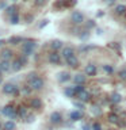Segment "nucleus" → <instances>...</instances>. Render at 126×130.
Wrapping results in <instances>:
<instances>
[{"label": "nucleus", "mask_w": 126, "mask_h": 130, "mask_svg": "<svg viewBox=\"0 0 126 130\" xmlns=\"http://www.w3.org/2000/svg\"><path fill=\"white\" fill-rule=\"evenodd\" d=\"M83 130H91V126H88V125H84V126H83Z\"/></svg>", "instance_id": "nucleus-44"}, {"label": "nucleus", "mask_w": 126, "mask_h": 130, "mask_svg": "<svg viewBox=\"0 0 126 130\" xmlns=\"http://www.w3.org/2000/svg\"><path fill=\"white\" fill-rule=\"evenodd\" d=\"M16 114H18V117L20 119H24V118L28 115V110H27L26 106H20V107L16 108Z\"/></svg>", "instance_id": "nucleus-20"}, {"label": "nucleus", "mask_w": 126, "mask_h": 130, "mask_svg": "<svg viewBox=\"0 0 126 130\" xmlns=\"http://www.w3.org/2000/svg\"><path fill=\"white\" fill-rule=\"evenodd\" d=\"M42 104H43V102L41 100V98H31V100H30V107L31 108L39 110V108H42Z\"/></svg>", "instance_id": "nucleus-15"}, {"label": "nucleus", "mask_w": 126, "mask_h": 130, "mask_svg": "<svg viewBox=\"0 0 126 130\" xmlns=\"http://www.w3.org/2000/svg\"><path fill=\"white\" fill-rule=\"evenodd\" d=\"M98 73V67L95 64H92V62H89L84 67V75L85 76H88V77H93Z\"/></svg>", "instance_id": "nucleus-7"}, {"label": "nucleus", "mask_w": 126, "mask_h": 130, "mask_svg": "<svg viewBox=\"0 0 126 130\" xmlns=\"http://www.w3.org/2000/svg\"><path fill=\"white\" fill-rule=\"evenodd\" d=\"M6 11H7V14L8 15H15L16 14V11H18V6H15V4H14V6H10V7H7L6 8Z\"/></svg>", "instance_id": "nucleus-29"}, {"label": "nucleus", "mask_w": 126, "mask_h": 130, "mask_svg": "<svg viewBox=\"0 0 126 130\" xmlns=\"http://www.w3.org/2000/svg\"><path fill=\"white\" fill-rule=\"evenodd\" d=\"M18 58L20 60V62H22L23 65H26L27 64V61H28V57H26V56H23V54H20Z\"/></svg>", "instance_id": "nucleus-38"}, {"label": "nucleus", "mask_w": 126, "mask_h": 130, "mask_svg": "<svg viewBox=\"0 0 126 130\" xmlns=\"http://www.w3.org/2000/svg\"><path fill=\"white\" fill-rule=\"evenodd\" d=\"M92 112L95 114V115H96V114H98V115H100V112H102V111H100V108H99V107H92Z\"/></svg>", "instance_id": "nucleus-42"}, {"label": "nucleus", "mask_w": 126, "mask_h": 130, "mask_svg": "<svg viewBox=\"0 0 126 130\" xmlns=\"http://www.w3.org/2000/svg\"><path fill=\"white\" fill-rule=\"evenodd\" d=\"M57 79H58L60 83H67V81H69L72 79V75L69 72H60L58 76H57Z\"/></svg>", "instance_id": "nucleus-18"}, {"label": "nucleus", "mask_w": 126, "mask_h": 130, "mask_svg": "<svg viewBox=\"0 0 126 130\" xmlns=\"http://www.w3.org/2000/svg\"><path fill=\"white\" fill-rule=\"evenodd\" d=\"M114 11H115L117 15H125L126 14V6L125 4H118V6H115V8H114Z\"/></svg>", "instance_id": "nucleus-25"}, {"label": "nucleus", "mask_w": 126, "mask_h": 130, "mask_svg": "<svg viewBox=\"0 0 126 130\" xmlns=\"http://www.w3.org/2000/svg\"><path fill=\"white\" fill-rule=\"evenodd\" d=\"M15 129H16L15 121L8 119L7 122H4V123H3V130H15Z\"/></svg>", "instance_id": "nucleus-23"}, {"label": "nucleus", "mask_w": 126, "mask_h": 130, "mask_svg": "<svg viewBox=\"0 0 126 130\" xmlns=\"http://www.w3.org/2000/svg\"><path fill=\"white\" fill-rule=\"evenodd\" d=\"M117 0H104V3L107 4V6H113V4H115Z\"/></svg>", "instance_id": "nucleus-43"}, {"label": "nucleus", "mask_w": 126, "mask_h": 130, "mask_svg": "<svg viewBox=\"0 0 126 130\" xmlns=\"http://www.w3.org/2000/svg\"><path fill=\"white\" fill-rule=\"evenodd\" d=\"M19 92L22 93V95H24V96H30L33 93V89L28 87V84H26V85H23L22 88H19Z\"/></svg>", "instance_id": "nucleus-26"}, {"label": "nucleus", "mask_w": 126, "mask_h": 130, "mask_svg": "<svg viewBox=\"0 0 126 130\" xmlns=\"http://www.w3.org/2000/svg\"><path fill=\"white\" fill-rule=\"evenodd\" d=\"M73 106L76 107V110H81V111L84 110V103H83V102H80V100L73 102Z\"/></svg>", "instance_id": "nucleus-34"}, {"label": "nucleus", "mask_w": 126, "mask_h": 130, "mask_svg": "<svg viewBox=\"0 0 126 130\" xmlns=\"http://www.w3.org/2000/svg\"><path fill=\"white\" fill-rule=\"evenodd\" d=\"M4 83H3V77H0V85H3Z\"/></svg>", "instance_id": "nucleus-47"}, {"label": "nucleus", "mask_w": 126, "mask_h": 130, "mask_svg": "<svg viewBox=\"0 0 126 130\" xmlns=\"http://www.w3.org/2000/svg\"><path fill=\"white\" fill-rule=\"evenodd\" d=\"M2 91L4 95H18L19 93V87L12 83H4L2 85Z\"/></svg>", "instance_id": "nucleus-4"}, {"label": "nucleus", "mask_w": 126, "mask_h": 130, "mask_svg": "<svg viewBox=\"0 0 126 130\" xmlns=\"http://www.w3.org/2000/svg\"><path fill=\"white\" fill-rule=\"evenodd\" d=\"M62 47H64V43H62V41H60V39H54V41H52V42H50L52 52H58Z\"/></svg>", "instance_id": "nucleus-17"}, {"label": "nucleus", "mask_w": 126, "mask_h": 130, "mask_svg": "<svg viewBox=\"0 0 126 130\" xmlns=\"http://www.w3.org/2000/svg\"><path fill=\"white\" fill-rule=\"evenodd\" d=\"M64 95L67 96V98H75L76 95H75V92H73V89H72V87H65L64 88Z\"/></svg>", "instance_id": "nucleus-27"}, {"label": "nucleus", "mask_w": 126, "mask_h": 130, "mask_svg": "<svg viewBox=\"0 0 126 130\" xmlns=\"http://www.w3.org/2000/svg\"><path fill=\"white\" fill-rule=\"evenodd\" d=\"M108 130H110V129H108Z\"/></svg>", "instance_id": "nucleus-50"}, {"label": "nucleus", "mask_w": 126, "mask_h": 130, "mask_svg": "<svg viewBox=\"0 0 126 130\" xmlns=\"http://www.w3.org/2000/svg\"><path fill=\"white\" fill-rule=\"evenodd\" d=\"M72 80H73V83H75V84L84 85V84H85V80H87V76L83 75V73H77V75L72 76Z\"/></svg>", "instance_id": "nucleus-14"}, {"label": "nucleus", "mask_w": 126, "mask_h": 130, "mask_svg": "<svg viewBox=\"0 0 126 130\" xmlns=\"http://www.w3.org/2000/svg\"><path fill=\"white\" fill-rule=\"evenodd\" d=\"M24 39L22 38V37L14 35V37H10V38H8V43H11V45H19V43H22Z\"/></svg>", "instance_id": "nucleus-24"}, {"label": "nucleus", "mask_w": 126, "mask_h": 130, "mask_svg": "<svg viewBox=\"0 0 126 130\" xmlns=\"http://www.w3.org/2000/svg\"><path fill=\"white\" fill-rule=\"evenodd\" d=\"M12 57H14V52H12L10 47H4V49H2V52H0V58H2V60L11 61Z\"/></svg>", "instance_id": "nucleus-10"}, {"label": "nucleus", "mask_w": 126, "mask_h": 130, "mask_svg": "<svg viewBox=\"0 0 126 130\" xmlns=\"http://www.w3.org/2000/svg\"><path fill=\"white\" fill-rule=\"evenodd\" d=\"M37 49V42L33 39H24L22 42V54L26 57H30L34 54V50Z\"/></svg>", "instance_id": "nucleus-1"}, {"label": "nucleus", "mask_w": 126, "mask_h": 130, "mask_svg": "<svg viewBox=\"0 0 126 130\" xmlns=\"http://www.w3.org/2000/svg\"><path fill=\"white\" fill-rule=\"evenodd\" d=\"M37 76H38V73H37V72H31V73H28V75H27V81H30V80H33V79H35Z\"/></svg>", "instance_id": "nucleus-40"}, {"label": "nucleus", "mask_w": 126, "mask_h": 130, "mask_svg": "<svg viewBox=\"0 0 126 130\" xmlns=\"http://www.w3.org/2000/svg\"><path fill=\"white\" fill-rule=\"evenodd\" d=\"M49 119H50V122L53 125H60V123H62L64 118H62V114L60 111H53L50 114V117H49Z\"/></svg>", "instance_id": "nucleus-9"}, {"label": "nucleus", "mask_w": 126, "mask_h": 130, "mask_svg": "<svg viewBox=\"0 0 126 130\" xmlns=\"http://www.w3.org/2000/svg\"><path fill=\"white\" fill-rule=\"evenodd\" d=\"M0 130H3V122L0 121Z\"/></svg>", "instance_id": "nucleus-46"}, {"label": "nucleus", "mask_w": 126, "mask_h": 130, "mask_svg": "<svg viewBox=\"0 0 126 130\" xmlns=\"http://www.w3.org/2000/svg\"><path fill=\"white\" fill-rule=\"evenodd\" d=\"M35 6H38V7H41V6H43L45 3H46V0H35Z\"/></svg>", "instance_id": "nucleus-41"}, {"label": "nucleus", "mask_w": 126, "mask_h": 130, "mask_svg": "<svg viewBox=\"0 0 126 130\" xmlns=\"http://www.w3.org/2000/svg\"><path fill=\"white\" fill-rule=\"evenodd\" d=\"M110 102H111L113 104H119L122 102V95L119 92H113L111 95H110Z\"/></svg>", "instance_id": "nucleus-21"}, {"label": "nucleus", "mask_w": 126, "mask_h": 130, "mask_svg": "<svg viewBox=\"0 0 126 130\" xmlns=\"http://www.w3.org/2000/svg\"><path fill=\"white\" fill-rule=\"evenodd\" d=\"M23 67H24V65L20 62L19 58H14V60L11 61V71H12V72H19V71H22Z\"/></svg>", "instance_id": "nucleus-13"}, {"label": "nucleus", "mask_w": 126, "mask_h": 130, "mask_svg": "<svg viewBox=\"0 0 126 130\" xmlns=\"http://www.w3.org/2000/svg\"><path fill=\"white\" fill-rule=\"evenodd\" d=\"M27 84L33 91H41V89H43V87H45V81L41 76H37L35 79L27 81Z\"/></svg>", "instance_id": "nucleus-3"}, {"label": "nucleus", "mask_w": 126, "mask_h": 130, "mask_svg": "<svg viewBox=\"0 0 126 130\" xmlns=\"http://www.w3.org/2000/svg\"><path fill=\"white\" fill-rule=\"evenodd\" d=\"M107 121L110 122V123H113V125H118V123H119V121H121V118L115 112H110L107 115Z\"/></svg>", "instance_id": "nucleus-22"}, {"label": "nucleus", "mask_w": 126, "mask_h": 130, "mask_svg": "<svg viewBox=\"0 0 126 130\" xmlns=\"http://www.w3.org/2000/svg\"><path fill=\"white\" fill-rule=\"evenodd\" d=\"M72 89H73V92H75V95H77V93H80L81 91H84L85 87L81 84H75V85H72Z\"/></svg>", "instance_id": "nucleus-28"}, {"label": "nucleus", "mask_w": 126, "mask_h": 130, "mask_svg": "<svg viewBox=\"0 0 126 130\" xmlns=\"http://www.w3.org/2000/svg\"><path fill=\"white\" fill-rule=\"evenodd\" d=\"M91 130H103V129H102V125L99 122H93L91 126Z\"/></svg>", "instance_id": "nucleus-36"}, {"label": "nucleus", "mask_w": 126, "mask_h": 130, "mask_svg": "<svg viewBox=\"0 0 126 130\" xmlns=\"http://www.w3.org/2000/svg\"><path fill=\"white\" fill-rule=\"evenodd\" d=\"M48 61H49L50 65H60L62 58H61L58 52H50V54L48 56Z\"/></svg>", "instance_id": "nucleus-6"}, {"label": "nucleus", "mask_w": 126, "mask_h": 130, "mask_svg": "<svg viewBox=\"0 0 126 130\" xmlns=\"http://www.w3.org/2000/svg\"><path fill=\"white\" fill-rule=\"evenodd\" d=\"M75 54H76L75 49H73L72 46H64L62 49H61V52H60V56H61L62 60H67V58H69V57H72Z\"/></svg>", "instance_id": "nucleus-8"}, {"label": "nucleus", "mask_w": 126, "mask_h": 130, "mask_svg": "<svg viewBox=\"0 0 126 130\" xmlns=\"http://www.w3.org/2000/svg\"><path fill=\"white\" fill-rule=\"evenodd\" d=\"M0 114L4 115V117H7V118H10L11 121H15L16 118H19L18 114H16V108L12 104H7L6 107H3L2 111H0Z\"/></svg>", "instance_id": "nucleus-2"}, {"label": "nucleus", "mask_w": 126, "mask_h": 130, "mask_svg": "<svg viewBox=\"0 0 126 130\" xmlns=\"http://www.w3.org/2000/svg\"><path fill=\"white\" fill-rule=\"evenodd\" d=\"M118 77H119V80L126 81V68L119 69V72H118Z\"/></svg>", "instance_id": "nucleus-32"}, {"label": "nucleus", "mask_w": 126, "mask_h": 130, "mask_svg": "<svg viewBox=\"0 0 126 130\" xmlns=\"http://www.w3.org/2000/svg\"><path fill=\"white\" fill-rule=\"evenodd\" d=\"M34 119H35V117L31 115V114H28V115L24 118V122H26V123H31V122H34Z\"/></svg>", "instance_id": "nucleus-37"}, {"label": "nucleus", "mask_w": 126, "mask_h": 130, "mask_svg": "<svg viewBox=\"0 0 126 130\" xmlns=\"http://www.w3.org/2000/svg\"><path fill=\"white\" fill-rule=\"evenodd\" d=\"M69 118H71V121H80L84 118V114L81 110H73V111L69 114Z\"/></svg>", "instance_id": "nucleus-16"}, {"label": "nucleus", "mask_w": 126, "mask_h": 130, "mask_svg": "<svg viewBox=\"0 0 126 130\" xmlns=\"http://www.w3.org/2000/svg\"><path fill=\"white\" fill-rule=\"evenodd\" d=\"M65 64H67L69 68H77L79 64H80V61H79V58H77V56L75 54V56H72V57H69V58L65 60Z\"/></svg>", "instance_id": "nucleus-12"}, {"label": "nucleus", "mask_w": 126, "mask_h": 130, "mask_svg": "<svg viewBox=\"0 0 126 130\" xmlns=\"http://www.w3.org/2000/svg\"><path fill=\"white\" fill-rule=\"evenodd\" d=\"M19 20H20V16L18 14H15V15H11L10 16V23L11 24H18L19 23Z\"/></svg>", "instance_id": "nucleus-31"}, {"label": "nucleus", "mask_w": 126, "mask_h": 130, "mask_svg": "<svg viewBox=\"0 0 126 130\" xmlns=\"http://www.w3.org/2000/svg\"><path fill=\"white\" fill-rule=\"evenodd\" d=\"M4 43H6V41H4V39H0V47H2Z\"/></svg>", "instance_id": "nucleus-45"}, {"label": "nucleus", "mask_w": 126, "mask_h": 130, "mask_svg": "<svg viewBox=\"0 0 126 130\" xmlns=\"http://www.w3.org/2000/svg\"><path fill=\"white\" fill-rule=\"evenodd\" d=\"M76 96H77V99H79L80 102H83V103H87V102H89L91 98H92L91 92L87 91V89H84V91H81L80 93H77Z\"/></svg>", "instance_id": "nucleus-11"}, {"label": "nucleus", "mask_w": 126, "mask_h": 130, "mask_svg": "<svg viewBox=\"0 0 126 130\" xmlns=\"http://www.w3.org/2000/svg\"><path fill=\"white\" fill-rule=\"evenodd\" d=\"M88 35H89V31H88V30H83L77 37H79L80 39H83V41H84V39H87V38H88Z\"/></svg>", "instance_id": "nucleus-33"}, {"label": "nucleus", "mask_w": 126, "mask_h": 130, "mask_svg": "<svg viewBox=\"0 0 126 130\" xmlns=\"http://www.w3.org/2000/svg\"><path fill=\"white\" fill-rule=\"evenodd\" d=\"M95 46H88V45H84V46H80L79 47V52L80 53H84V52H88V50H91V49H93Z\"/></svg>", "instance_id": "nucleus-35"}, {"label": "nucleus", "mask_w": 126, "mask_h": 130, "mask_svg": "<svg viewBox=\"0 0 126 130\" xmlns=\"http://www.w3.org/2000/svg\"><path fill=\"white\" fill-rule=\"evenodd\" d=\"M12 2H16V0H12Z\"/></svg>", "instance_id": "nucleus-49"}, {"label": "nucleus", "mask_w": 126, "mask_h": 130, "mask_svg": "<svg viewBox=\"0 0 126 130\" xmlns=\"http://www.w3.org/2000/svg\"><path fill=\"white\" fill-rule=\"evenodd\" d=\"M2 75H3V72H2V71H0V77H2Z\"/></svg>", "instance_id": "nucleus-48"}, {"label": "nucleus", "mask_w": 126, "mask_h": 130, "mask_svg": "<svg viewBox=\"0 0 126 130\" xmlns=\"http://www.w3.org/2000/svg\"><path fill=\"white\" fill-rule=\"evenodd\" d=\"M103 71L107 73V75H111V73H114V65H111V64H104V65H103Z\"/></svg>", "instance_id": "nucleus-30"}, {"label": "nucleus", "mask_w": 126, "mask_h": 130, "mask_svg": "<svg viewBox=\"0 0 126 130\" xmlns=\"http://www.w3.org/2000/svg\"><path fill=\"white\" fill-rule=\"evenodd\" d=\"M0 71L3 73H7L11 71V61H6V60H0Z\"/></svg>", "instance_id": "nucleus-19"}, {"label": "nucleus", "mask_w": 126, "mask_h": 130, "mask_svg": "<svg viewBox=\"0 0 126 130\" xmlns=\"http://www.w3.org/2000/svg\"><path fill=\"white\" fill-rule=\"evenodd\" d=\"M71 20L73 24H76V26H80V24L84 23V15L83 12L80 11H73L71 14Z\"/></svg>", "instance_id": "nucleus-5"}, {"label": "nucleus", "mask_w": 126, "mask_h": 130, "mask_svg": "<svg viewBox=\"0 0 126 130\" xmlns=\"http://www.w3.org/2000/svg\"><path fill=\"white\" fill-rule=\"evenodd\" d=\"M93 26H95L93 20H87V23H85V30H89V28H92Z\"/></svg>", "instance_id": "nucleus-39"}]
</instances>
